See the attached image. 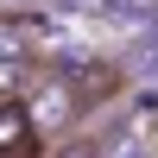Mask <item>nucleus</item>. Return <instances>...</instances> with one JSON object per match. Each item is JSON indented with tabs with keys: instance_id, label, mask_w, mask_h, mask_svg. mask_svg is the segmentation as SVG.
<instances>
[{
	"instance_id": "f03ea898",
	"label": "nucleus",
	"mask_w": 158,
	"mask_h": 158,
	"mask_svg": "<svg viewBox=\"0 0 158 158\" xmlns=\"http://www.w3.org/2000/svg\"><path fill=\"white\" fill-rule=\"evenodd\" d=\"M63 76H70V89H76L82 108H101V101L120 95V70H114V63H76V70H63Z\"/></svg>"
},
{
	"instance_id": "7ed1b4c3",
	"label": "nucleus",
	"mask_w": 158,
	"mask_h": 158,
	"mask_svg": "<svg viewBox=\"0 0 158 158\" xmlns=\"http://www.w3.org/2000/svg\"><path fill=\"white\" fill-rule=\"evenodd\" d=\"M0 158H44V139H38L32 114H25L19 101L0 114Z\"/></svg>"
},
{
	"instance_id": "f257e3e1",
	"label": "nucleus",
	"mask_w": 158,
	"mask_h": 158,
	"mask_svg": "<svg viewBox=\"0 0 158 158\" xmlns=\"http://www.w3.org/2000/svg\"><path fill=\"white\" fill-rule=\"evenodd\" d=\"M25 114H32V127H38V139L44 146H57V139H70V127H76V114H82V101H76V89H70V76H38L32 89H25V101H19Z\"/></svg>"
},
{
	"instance_id": "20e7f679",
	"label": "nucleus",
	"mask_w": 158,
	"mask_h": 158,
	"mask_svg": "<svg viewBox=\"0 0 158 158\" xmlns=\"http://www.w3.org/2000/svg\"><path fill=\"white\" fill-rule=\"evenodd\" d=\"M44 158H108V139L70 133V139H57V146H44Z\"/></svg>"
},
{
	"instance_id": "39448f33",
	"label": "nucleus",
	"mask_w": 158,
	"mask_h": 158,
	"mask_svg": "<svg viewBox=\"0 0 158 158\" xmlns=\"http://www.w3.org/2000/svg\"><path fill=\"white\" fill-rule=\"evenodd\" d=\"M6 108H13V101H6V95H0V114H6Z\"/></svg>"
}]
</instances>
